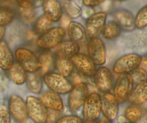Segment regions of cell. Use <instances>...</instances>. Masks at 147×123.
I'll use <instances>...</instances> for the list:
<instances>
[{"label":"cell","instance_id":"obj_30","mask_svg":"<svg viewBox=\"0 0 147 123\" xmlns=\"http://www.w3.org/2000/svg\"><path fill=\"white\" fill-rule=\"evenodd\" d=\"M15 12L10 7H0V27H5L15 18Z\"/></svg>","mask_w":147,"mask_h":123},{"label":"cell","instance_id":"obj_27","mask_svg":"<svg viewBox=\"0 0 147 123\" xmlns=\"http://www.w3.org/2000/svg\"><path fill=\"white\" fill-rule=\"evenodd\" d=\"M143 115V108L140 105L131 104L124 111V118L129 122H136L142 119Z\"/></svg>","mask_w":147,"mask_h":123},{"label":"cell","instance_id":"obj_28","mask_svg":"<svg viewBox=\"0 0 147 123\" xmlns=\"http://www.w3.org/2000/svg\"><path fill=\"white\" fill-rule=\"evenodd\" d=\"M61 4L67 15L70 18L77 19L82 14V9L80 6L71 0H63Z\"/></svg>","mask_w":147,"mask_h":123},{"label":"cell","instance_id":"obj_9","mask_svg":"<svg viewBox=\"0 0 147 123\" xmlns=\"http://www.w3.org/2000/svg\"><path fill=\"white\" fill-rule=\"evenodd\" d=\"M9 113L10 116L18 123L27 122L29 117L27 115L25 101L19 95H11L9 99Z\"/></svg>","mask_w":147,"mask_h":123},{"label":"cell","instance_id":"obj_39","mask_svg":"<svg viewBox=\"0 0 147 123\" xmlns=\"http://www.w3.org/2000/svg\"><path fill=\"white\" fill-rule=\"evenodd\" d=\"M8 85V79L3 71L0 69V88H6Z\"/></svg>","mask_w":147,"mask_h":123},{"label":"cell","instance_id":"obj_40","mask_svg":"<svg viewBox=\"0 0 147 123\" xmlns=\"http://www.w3.org/2000/svg\"><path fill=\"white\" fill-rule=\"evenodd\" d=\"M141 69L144 70L147 73V56H142V60H141L139 67Z\"/></svg>","mask_w":147,"mask_h":123},{"label":"cell","instance_id":"obj_19","mask_svg":"<svg viewBox=\"0 0 147 123\" xmlns=\"http://www.w3.org/2000/svg\"><path fill=\"white\" fill-rule=\"evenodd\" d=\"M128 100L131 104L140 106L147 102V80L138 84L132 89Z\"/></svg>","mask_w":147,"mask_h":123},{"label":"cell","instance_id":"obj_17","mask_svg":"<svg viewBox=\"0 0 147 123\" xmlns=\"http://www.w3.org/2000/svg\"><path fill=\"white\" fill-rule=\"evenodd\" d=\"M114 18L115 22H116L121 30L132 31L136 28L134 17L128 10H118L115 12Z\"/></svg>","mask_w":147,"mask_h":123},{"label":"cell","instance_id":"obj_2","mask_svg":"<svg viewBox=\"0 0 147 123\" xmlns=\"http://www.w3.org/2000/svg\"><path fill=\"white\" fill-rule=\"evenodd\" d=\"M42 80L50 91L58 94H68L73 89L71 82L58 73L49 72L45 73L42 75Z\"/></svg>","mask_w":147,"mask_h":123},{"label":"cell","instance_id":"obj_31","mask_svg":"<svg viewBox=\"0 0 147 123\" xmlns=\"http://www.w3.org/2000/svg\"><path fill=\"white\" fill-rule=\"evenodd\" d=\"M134 19L136 28L144 29L147 27V5L139 10Z\"/></svg>","mask_w":147,"mask_h":123},{"label":"cell","instance_id":"obj_32","mask_svg":"<svg viewBox=\"0 0 147 123\" xmlns=\"http://www.w3.org/2000/svg\"><path fill=\"white\" fill-rule=\"evenodd\" d=\"M19 12L22 20L24 22L29 24L34 21L35 17V10L33 5L25 8H19Z\"/></svg>","mask_w":147,"mask_h":123},{"label":"cell","instance_id":"obj_14","mask_svg":"<svg viewBox=\"0 0 147 123\" xmlns=\"http://www.w3.org/2000/svg\"><path fill=\"white\" fill-rule=\"evenodd\" d=\"M119 105L113 94L110 92L103 93L101 96V112L105 118L114 120L119 114Z\"/></svg>","mask_w":147,"mask_h":123},{"label":"cell","instance_id":"obj_24","mask_svg":"<svg viewBox=\"0 0 147 123\" xmlns=\"http://www.w3.org/2000/svg\"><path fill=\"white\" fill-rule=\"evenodd\" d=\"M55 67L59 74L64 77H69L74 72V66L70 58L59 57L55 60Z\"/></svg>","mask_w":147,"mask_h":123},{"label":"cell","instance_id":"obj_15","mask_svg":"<svg viewBox=\"0 0 147 123\" xmlns=\"http://www.w3.org/2000/svg\"><path fill=\"white\" fill-rule=\"evenodd\" d=\"M40 99L46 108L55 112H61L64 109V104L60 94L48 90L40 94Z\"/></svg>","mask_w":147,"mask_h":123},{"label":"cell","instance_id":"obj_47","mask_svg":"<svg viewBox=\"0 0 147 123\" xmlns=\"http://www.w3.org/2000/svg\"><path fill=\"white\" fill-rule=\"evenodd\" d=\"M46 123H48V122H46Z\"/></svg>","mask_w":147,"mask_h":123},{"label":"cell","instance_id":"obj_16","mask_svg":"<svg viewBox=\"0 0 147 123\" xmlns=\"http://www.w3.org/2000/svg\"><path fill=\"white\" fill-rule=\"evenodd\" d=\"M44 15L52 22H57L63 16V7L58 0H44L42 3Z\"/></svg>","mask_w":147,"mask_h":123},{"label":"cell","instance_id":"obj_35","mask_svg":"<svg viewBox=\"0 0 147 123\" xmlns=\"http://www.w3.org/2000/svg\"><path fill=\"white\" fill-rule=\"evenodd\" d=\"M71 80L72 82L76 85L78 84L85 83L86 79H85V76L82 75L80 73H74L73 72V74L71 75Z\"/></svg>","mask_w":147,"mask_h":123},{"label":"cell","instance_id":"obj_43","mask_svg":"<svg viewBox=\"0 0 147 123\" xmlns=\"http://www.w3.org/2000/svg\"><path fill=\"white\" fill-rule=\"evenodd\" d=\"M114 1H126V0H114Z\"/></svg>","mask_w":147,"mask_h":123},{"label":"cell","instance_id":"obj_41","mask_svg":"<svg viewBox=\"0 0 147 123\" xmlns=\"http://www.w3.org/2000/svg\"><path fill=\"white\" fill-rule=\"evenodd\" d=\"M97 123H112L111 121L110 120L107 119L106 118H105L104 116H102L98 120Z\"/></svg>","mask_w":147,"mask_h":123},{"label":"cell","instance_id":"obj_3","mask_svg":"<svg viewBox=\"0 0 147 123\" xmlns=\"http://www.w3.org/2000/svg\"><path fill=\"white\" fill-rule=\"evenodd\" d=\"M17 63L21 65L28 73H37L40 69L38 58L32 50L25 48H18L14 52Z\"/></svg>","mask_w":147,"mask_h":123},{"label":"cell","instance_id":"obj_42","mask_svg":"<svg viewBox=\"0 0 147 123\" xmlns=\"http://www.w3.org/2000/svg\"><path fill=\"white\" fill-rule=\"evenodd\" d=\"M6 29L5 27H0V41L3 39V37L5 35Z\"/></svg>","mask_w":147,"mask_h":123},{"label":"cell","instance_id":"obj_45","mask_svg":"<svg viewBox=\"0 0 147 123\" xmlns=\"http://www.w3.org/2000/svg\"><path fill=\"white\" fill-rule=\"evenodd\" d=\"M124 123H137V122H124Z\"/></svg>","mask_w":147,"mask_h":123},{"label":"cell","instance_id":"obj_20","mask_svg":"<svg viewBox=\"0 0 147 123\" xmlns=\"http://www.w3.org/2000/svg\"><path fill=\"white\" fill-rule=\"evenodd\" d=\"M14 64V56L8 44L4 40L0 41V69L9 71Z\"/></svg>","mask_w":147,"mask_h":123},{"label":"cell","instance_id":"obj_7","mask_svg":"<svg viewBox=\"0 0 147 123\" xmlns=\"http://www.w3.org/2000/svg\"><path fill=\"white\" fill-rule=\"evenodd\" d=\"M134 82L129 73L120 74L113 87V96L119 104H123L129 99L133 89Z\"/></svg>","mask_w":147,"mask_h":123},{"label":"cell","instance_id":"obj_4","mask_svg":"<svg viewBox=\"0 0 147 123\" xmlns=\"http://www.w3.org/2000/svg\"><path fill=\"white\" fill-rule=\"evenodd\" d=\"M101 112V96L97 92L88 95L83 105V117L86 122H95Z\"/></svg>","mask_w":147,"mask_h":123},{"label":"cell","instance_id":"obj_23","mask_svg":"<svg viewBox=\"0 0 147 123\" xmlns=\"http://www.w3.org/2000/svg\"><path fill=\"white\" fill-rule=\"evenodd\" d=\"M9 76L13 83L17 85H22L26 82L27 73L21 65L18 63H14L9 70Z\"/></svg>","mask_w":147,"mask_h":123},{"label":"cell","instance_id":"obj_22","mask_svg":"<svg viewBox=\"0 0 147 123\" xmlns=\"http://www.w3.org/2000/svg\"><path fill=\"white\" fill-rule=\"evenodd\" d=\"M67 34L70 40L78 44L84 41L86 38L84 27L80 23L75 21H70L67 25Z\"/></svg>","mask_w":147,"mask_h":123},{"label":"cell","instance_id":"obj_26","mask_svg":"<svg viewBox=\"0 0 147 123\" xmlns=\"http://www.w3.org/2000/svg\"><path fill=\"white\" fill-rule=\"evenodd\" d=\"M121 29L115 21H109L103 27L102 36L106 40H113L120 35Z\"/></svg>","mask_w":147,"mask_h":123},{"label":"cell","instance_id":"obj_18","mask_svg":"<svg viewBox=\"0 0 147 123\" xmlns=\"http://www.w3.org/2000/svg\"><path fill=\"white\" fill-rule=\"evenodd\" d=\"M80 48L78 43L72 40H64L59 43L55 48V51L59 57L70 58L75 55L80 53Z\"/></svg>","mask_w":147,"mask_h":123},{"label":"cell","instance_id":"obj_34","mask_svg":"<svg viewBox=\"0 0 147 123\" xmlns=\"http://www.w3.org/2000/svg\"><path fill=\"white\" fill-rule=\"evenodd\" d=\"M55 123H84L83 120L79 116L74 115H65L60 118Z\"/></svg>","mask_w":147,"mask_h":123},{"label":"cell","instance_id":"obj_6","mask_svg":"<svg viewBox=\"0 0 147 123\" xmlns=\"http://www.w3.org/2000/svg\"><path fill=\"white\" fill-rule=\"evenodd\" d=\"M142 56L135 53L123 55L116 60L113 66V71L116 74L129 73L139 67Z\"/></svg>","mask_w":147,"mask_h":123},{"label":"cell","instance_id":"obj_13","mask_svg":"<svg viewBox=\"0 0 147 123\" xmlns=\"http://www.w3.org/2000/svg\"><path fill=\"white\" fill-rule=\"evenodd\" d=\"M93 78L96 88L103 93L109 92L113 87V75L108 68L102 66L96 69Z\"/></svg>","mask_w":147,"mask_h":123},{"label":"cell","instance_id":"obj_29","mask_svg":"<svg viewBox=\"0 0 147 123\" xmlns=\"http://www.w3.org/2000/svg\"><path fill=\"white\" fill-rule=\"evenodd\" d=\"M52 22L45 15L40 16L35 20L33 24V30L37 35H42L52 28Z\"/></svg>","mask_w":147,"mask_h":123},{"label":"cell","instance_id":"obj_46","mask_svg":"<svg viewBox=\"0 0 147 123\" xmlns=\"http://www.w3.org/2000/svg\"><path fill=\"white\" fill-rule=\"evenodd\" d=\"M94 122H86V123H93Z\"/></svg>","mask_w":147,"mask_h":123},{"label":"cell","instance_id":"obj_21","mask_svg":"<svg viewBox=\"0 0 147 123\" xmlns=\"http://www.w3.org/2000/svg\"><path fill=\"white\" fill-rule=\"evenodd\" d=\"M55 57L50 50H43L39 56L38 60L40 65V71L42 75L52 72L55 66Z\"/></svg>","mask_w":147,"mask_h":123},{"label":"cell","instance_id":"obj_33","mask_svg":"<svg viewBox=\"0 0 147 123\" xmlns=\"http://www.w3.org/2000/svg\"><path fill=\"white\" fill-rule=\"evenodd\" d=\"M130 75L131 76L134 84H138L142 83V82L147 80V73L142 69H141L140 68H138L136 70L132 71L130 73Z\"/></svg>","mask_w":147,"mask_h":123},{"label":"cell","instance_id":"obj_10","mask_svg":"<svg viewBox=\"0 0 147 123\" xmlns=\"http://www.w3.org/2000/svg\"><path fill=\"white\" fill-rule=\"evenodd\" d=\"M88 95V88L86 83H80L74 85L69 93L68 107L70 111L76 112L83 107Z\"/></svg>","mask_w":147,"mask_h":123},{"label":"cell","instance_id":"obj_5","mask_svg":"<svg viewBox=\"0 0 147 123\" xmlns=\"http://www.w3.org/2000/svg\"><path fill=\"white\" fill-rule=\"evenodd\" d=\"M28 117L34 123H46L47 122V111L39 98L28 96L25 101Z\"/></svg>","mask_w":147,"mask_h":123},{"label":"cell","instance_id":"obj_11","mask_svg":"<svg viewBox=\"0 0 147 123\" xmlns=\"http://www.w3.org/2000/svg\"><path fill=\"white\" fill-rule=\"evenodd\" d=\"M107 14L103 12H98L91 14L86 22V36L90 38L96 37L101 33L106 24Z\"/></svg>","mask_w":147,"mask_h":123},{"label":"cell","instance_id":"obj_38","mask_svg":"<svg viewBox=\"0 0 147 123\" xmlns=\"http://www.w3.org/2000/svg\"><path fill=\"white\" fill-rule=\"evenodd\" d=\"M19 8H25L33 5V0H16Z\"/></svg>","mask_w":147,"mask_h":123},{"label":"cell","instance_id":"obj_25","mask_svg":"<svg viewBox=\"0 0 147 123\" xmlns=\"http://www.w3.org/2000/svg\"><path fill=\"white\" fill-rule=\"evenodd\" d=\"M25 83L30 92L35 94H40L42 89V77H41L40 75L37 73H28Z\"/></svg>","mask_w":147,"mask_h":123},{"label":"cell","instance_id":"obj_8","mask_svg":"<svg viewBox=\"0 0 147 123\" xmlns=\"http://www.w3.org/2000/svg\"><path fill=\"white\" fill-rule=\"evenodd\" d=\"M88 56L96 66H103L106 62V48L104 42L98 37L90 38L87 45Z\"/></svg>","mask_w":147,"mask_h":123},{"label":"cell","instance_id":"obj_44","mask_svg":"<svg viewBox=\"0 0 147 123\" xmlns=\"http://www.w3.org/2000/svg\"><path fill=\"white\" fill-rule=\"evenodd\" d=\"M9 1V0H0V1Z\"/></svg>","mask_w":147,"mask_h":123},{"label":"cell","instance_id":"obj_1","mask_svg":"<svg viewBox=\"0 0 147 123\" xmlns=\"http://www.w3.org/2000/svg\"><path fill=\"white\" fill-rule=\"evenodd\" d=\"M65 34V30L63 27H52L37 37L36 44L43 50H50L63 41Z\"/></svg>","mask_w":147,"mask_h":123},{"label":"cell","instance_id":"obj_37","mask_svg":"<svg viewBox=\"0 0 147 123\" xmlns=\"http://www.w3.org/2000/svg\"><path fill=\"white\" fill-rule=\"evenodd\" d=\"M106 0H83V4L87 7H95L100 5Z\"/></svg>","mask_w":147,"mask_h":123},{"label":"cell","instance_id":"obj_36","mask_svg":"<svg viewBox=\"0 0 147 123\" xmlns=\"http://www.w3.org/2000/svg\"><path fill=\"white\" fill-rule=\"evenodd\" d=\"M0 123H11V116L6 109L0 110Z\"/></svg>","mask_w":147,"mask_h":123},{"label":"cell","instance_id":"obj_12","mask_svg":"<svg viewBox=\"0 0 147 123\" xmlns=\"http://www.w3.org/2000/svg\"><path fill=\"white\" fill-rule=\"evenodd\" d=\"M70 60L79 73L86 77L93 76L96 71V65L88 55L79 53L70 58Z\"/></svg>","mask_w":147,"mask_h":123}]
</instances>
